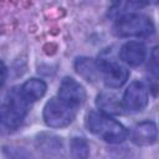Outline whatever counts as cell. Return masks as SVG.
Listing matches in <instances>:
<instances>
[{
	"mask_svg": "<svg viewBox=\"0 0 159 159\" xmlns=\"http://www.w3.org/2000/svg\"><path fill=\"white\" fill-rule=\"evenodd\" d=\"M158 139L157 124L153 120H143L135 124L130 133V140L138 147L153 145Z\"/></svg>",
	"mask_w": 159,
	"mask_h": 159,
	"instance_id": "9c48e42d",
	"label": "cell"
},
{
	"mask_svg": "<svg viewBox=\"0 0 159 159\" xmlns=\"http://www.w3.org/2000/svg\"><path fill=\"white\" fill-rule=\"evenodd\" d=\"M147 57V46L142 41H127L119 48L120 61L129 67L140 66Z\"/></svg>",
	"mask_w": 159,
	"mask_h": 159,
	"instance_id": "ba28073f",
	"label": "cell"
},
{
	"mask_svg": "<svg viewBox=\"0 0 159 159\" xmlns=\"http://www.w3.org/2000/svg\"><path fill=\"white\" fill-rule=\"evenodd\" d=\"M19 88H20L21 96L31 104V103L39 101L40 98H42L45 96L46 89H47V84H46V82L43 80L29 78Z\"/></svg>",
	"mask_w": 159,
	"mask_h": 159,
	"instance_id": "8fae6325",
	"label": "cell"
},
{
	"mask_svg": "<svg viewBox=\"0 0 159 159\" xmlns=\"http://www.w3.org/2000/svg\"><path fill=\"white\" fill-rule=\"evenodd\" d=\"M99 80L108 88H119L129 78V70L118 61L109 57H98L96 60Z\"/></svg>",
	"mask_w": 159,
	"mask_h": 159,
	"instance_id": "5b68a950",
	"label": "cell"
},
{
	"mask_svg": "<svg viewBox=\"0 0 159 159\" xmlns=\"http://www.w3.org/2000/svg\"><path fill=\"white\" fill-rule=\"evenodd\" d=\"M122 107L128 112H140L149 102V89L143 81H133L124 91L122 98Z\"/></svg>",
	"mask_w": 159,
	"mask_h": 159,
	"instance_id": "8992f818",
	"label": "cell"
},
{
	"mask_svg": "<svg viewBox=\"0 0 159 159\" xmlns=\"http://www.w3.org/2000/svg\"><path fill=\"white\" fill-rule=\"evenodd\" d=\"M57 97L70 107L78 111L86 101V89L78 81L67 76L63 77L60 83Z\"/></svg>",
	"mask_w": 159,
	"mask_h": 159,
	"instance_id": "52a82bcc",
	"label": "cell"
},
{
	"mask_svg": "<svg viewBox=\"0 0 159 159\" xmlns=\"http://www.w3.org/2000/svg\"><path fill=\"white\" fill-rule=\"evenodd\" d=\"M76 72L88 82H96L99 80L97 62L89 57H78L75 61Z\"/></svg>",
	"mask_w": 159,
	"mask_h": 159,
	"instance_id": "7c38bea8",
	"label": "cell"
},
{
	"mask_svg": "<svg viewBox=\"0 0 159 159\" xmlns=\"http://www.w3.org/2000/svg\"><path fill=\"white\" fill-rule=\"evenodd\" d=\"M112 29L118 37H148L155 30L153 21L138 12H129L117 17Z\"/></svg>",
	"mask_w": 159,
	"mask_h": 159,
	"instance_id": "3957f363",
	"label": "cell"
},
{
	"mask_svg": "<svg viewBox=\"0 0 159 159\" xmlns=\"http://www.w3.org/2000/svg\"><path fill=\"white\" fill-rule=\"evenodd\" d=\"M84 125L88 132L109 144H119L128 137V130L120 122L99 111H89L86 116Z\"/></svg>",
	"mask_w": 159,
	"mask_h": 159,
	"instance_id": "6da1fadb",
	"label": "cell"
},
{
	"mask_svg": "<svg viewBox=\"0 0 159 159\" xmlns=\"http://www.w3.org/2000/svg\"><path fill=\"white\" fill-rule=\"evenodd\" d=\"M148 68H149V72L153 73L154 80H157V77H158V47H154L152 51Z\"/></svg>",
	"mask_w": 159,
	"mask_h": 159,
	"instance_id": "5bb4252c",
	"label": "cell"
},
{
	"mask_svg": "<svg viewBox=\"0 0 159 159\" xmlns=\"http://www.w3.org/2000/svg\"><path fill=\"white\" fill-rule=\"evenodd\" d=\"M78 111L62 102L58 97H52L46 102L42 111V118L50 128H65L76 118Z\"/></svg>",
	"mask_w": 159,
	"mask_h": 159,
	"instance_id": "277c9868",
	"label": "cell"
},
{
	"mask_svg": "<svg viewBox=\"0 0 159 159\" xmlns=\"http://www.w3.org/2000/svg\"><path fill=\"white\" fill-rule=\"evenodd\" d=\"M70 155L72 159H87L89 157V144L83 137H73L70 140Z\"/></svg>",
	"mask_w": 159,
	"mask_h": 159,
	"instance_id": "4fadbf2b",
	"label": "cell"
},
{
	"mask_svg": "<svg viewBox=\"0 0 159 159\" xmlns=\"http://www.w3.org/2000/svg\"><path fill=\"white\" fill-rule=\"evenodd\" d=\"M30 103L21 96L20 88L14 87L0 106V123L7 129L19 128L27 116Z\"/></svg>",
	"mask_w": 159,
	"mask_h": 159,
	"instance_id": "7a4b0ae2",
	"label": "cell"
},
{
	"mask_svg": "<svg viewBox=\"0 0 159 159\" xmlns=\"http://www.w3.org/2000/svg\"><path fill=\"white\" fill-rule=\"evenodd\" d=\"M6 77H7V68H6L5 63L0 60V88L4 86V83L6 81Z\"/></svg>",
	"mask_w": 159,
	"mask_h": 159,
	"instance_id": "9a60e30c",
	"label": "cell"
},
{
	"mask_svg": "<svg viewBox=\"0 0 159 159\" xmlns=\"http://www.w3.org/2000/svg\"><path fill=\"white\" fill-rule=\"evenodd\" d=\"M96 106L99 112L107 116H116L123 112L120 98L112 91H101L96 97Z\"/></svg>",
	"mask_w": 159,
	"mask_h": 159,
	"instance_id": "30bf717a",
	"label": "cell"
}]
</instances>
